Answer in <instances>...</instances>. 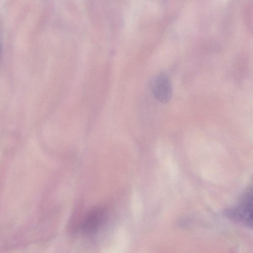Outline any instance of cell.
<instances>
[{
	"label": "cell",
	"instance_id": "277c9868",
	"mask_svg": "<svg viewBox=\"0 0 253 253\" xmlns=\"http://www.w3.org/2000/svg\"><path fill=\"white\" fill-rule=\"evenodd\" d=\"M1 44L0 43V56L1 55Z\"/></svg>",
	"mask_w": 253,
	"mask_h": 253
},
{
	"label": "cell",
	"instance_id": "3957f363",
	"mask_svg": "<svg viewBox=\"0 0 253 253\" xmlns=\"http://www.w3.org/2000/svg\"><path fill=\"white\" fill-rule=\"evenodd\" d=\"M231 217L247 225H252V195L247 193L240 205L229 212Z\"/></svg>",
	"mask_w": 253,
	"mask_h": 253
},
{
	"label": "cell",
	"instance_id": "7a4b0ae2",
	"mask_svg": "<svg viewBox=\"0 0 253 253\" xmlns=\"http://www.w3.org/2000/svg\"><path fill=\"white\" fill-rule=\"evenodd\" d=\"M106 218L107 213L104 210L99 208L94 209L84 220L82 229L86 233H95L104 224Z\"/></svg>",
	"mask_w": 253,
	"mask_h": 253
},
{
	"label": "cell",
	"instance_id": "6da1fadb",
	"mask_svg": "<svg viewBox=\"0 0 253 253\" xmlns=\"http://www.w3.org/2000/svg\"><path fill=\"white\" fill-rule=\"evenodd\" d=\"M150 88L155 98L161 103L169 102L172 95V83L164 73L154 76L150 82Z\"/></svg>",
	"mask_w": 253,
	"mask_h": 253
}]
</instances>
